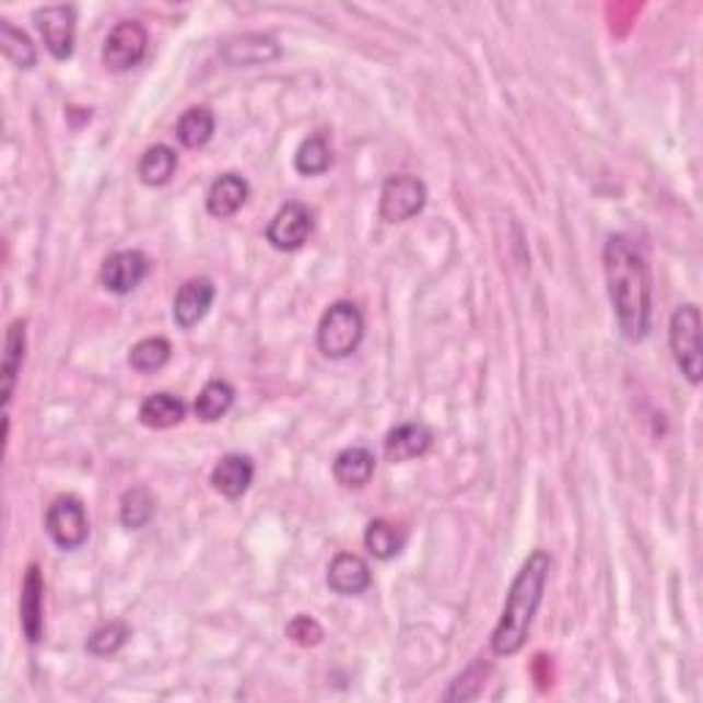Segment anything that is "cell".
I'll return each instance as SVG.
<instances>
[{
	"label": "cell",
	"instance_id": "7c38bea8",
	"mask_svg": "<svg viewBox=\"0 0 703 703\" xmlns=\"http://www.w3.org/2000/svg\"><path fill=\"white\" fill-rule=\"evenodd\" d=\"M20 624L28 643L45 637V579L36 563H31L23 579V599H20Z\"/></svg>",
	"mask_w": 703,
	"mask_h": 703
},
{
	"label": "cell",
	"instance_id": "7a4b0ae2",
	"mask_svg": "<svg viewBox=\"0 0 703 703\" xmlns=\"http://www.w3.org/2000/svg\"><path fill=\"white\" fill-rule=\"evenodd\" d=\"M550 566V555L544 550H534L514 577L501 619L492 630V652L497 657H514L528 641L530 624H534V616L539 610L541 597H544Z\"/></svg>",
	"mask_w": 703,
	"mask_h": 703
},
{
	"label": "cell",
	"instance_id": "3957f363",
	"mask_svg": "<svg viewBox=\"0 0 703 703\" xmlns=\"http://www.w3.org/2000/svg\"><path fill=\"white\" fill-rule=\"evenodd\" d=\"M366 332V319L363 311L349 300H338V303L327 305L321 314L319 327H316V347L330 361H343L352 352H358Z\"/></svg>",
	"mask_w": 703,
	"mask_h": 703
},
{
	"label": "cell",
	"instance_id": "83f0119b",
	"mask_svg": "<svg viewBox=\"0 0 703 703\" xmlns=\"http://www.w3.org/2000/svg\"><path fill=\"white\" fill-rule=\"evenodd\" d=\"M171 361V343L163 336H152L138 341L130 349V366L141 374H154L160 368H165V363Z\"/></svg>",
	"mask_w": 703,
	"mask_h": 703
},
{
	"label": "cell",
	"instance_id": "9c48e42d",
	"mask_svg": "<svg viewBox=\"0 0 703 703\" xmlns=\"http://www.w3.org/2000/svg\"><path fill=\"white\" fill-rule=\"evenodd\" d=\"M34 20L50 56L58 58V61L72 58L74 31H78V9L67 7V3H61V7H45L36 9Z\"/></svg>",
	"mask_w": 703,
	"mask_h": 703
},
{
	"label": "cell",
	"instance_id": "d6986e66",
	"mask_svg": "<svg viewBox=\"0 0 703 703\" xmlns=\"http://www.w3.org/2000/svg\"><path fill=\"white\" fill-rule=\"evenodd\" d=\"M187 407L179 396L174 394H152L143 399L141 410H138V418H141L143 426L149 429H171L176 423H181Z\"/></svg>",
	"mask_w": 703,
	"mask_h": 703
},
{
	"label": "cell",
	"instance_id": "30bf717a",
	"mask_svg": "<svg viewBox=\"0 0 703 703\" xmlns=\"http://www.w3.org/2000/svg\"><path fill=\"white\" fill-rule=\"evenodd\" d=\"M149 272V259L141 250H116L105 259L99 270V281L107 292L130 294L141 286Z\"/></svg>",
	"mask_w": 703,
	"mask_h": 703
},
{
	"label": "cell",
	"instance_id": "4fadbf2b",
	"mask_svg": "<svg viewBox=\"0 0 703 703\" xmlns=\"http://www.w3.org/2000/svg\"><path fill=\"white\" fill-rule=\"evenodd\" d=\"M254 459L245 454H225L223 459L214 465L212 470V487L214 492H220L223 497H229V501H239V497L245 495V492L250 490V484H254Z\"/></svg>",
	"mask_w": 703,
	"mask_h": 703
},
{
	"label": "cell",
	"instance_id": "52a82bcc",
	"mask_svg": "<svg viewBox=\"0 0 703 703\" xmlns=\"http://www.w3.org/2000/svg\"><path fill=\"white\" fill-rule=\"evenodd\" d=\"M149 50V34L136 20H125L107 34L105 47H102V63L110 72H127L136 69L143 61Z\"/></svg>",
	"mask_w": 703,
	"mask_h": 703
},
{
	"label": "cell",
	"instance_id": "44dd1931",
	"mask_svg": "<svg viewBox=\"0 0 703 703\" xmlns=\"http://www.w3.org/2000/svg\"><path fill=\"white\" fill-rule=\"evenodd\" d=\"M176 165H179V157L171 147L165 143H154L147 152L141 154V163H138V176H141L143 185L149 187H163L168 185L171 176L176 174Z\"/></svg>",
	"mask_w": 703,
	"mask_h": 703
},
{
	"label": "cell",
	"instance_id": "ac0fdd59",
	"mask_svg": "<svg viewBox=\"0 0 703 703\" xmlns=\"http://www.w3.org/2000/svg\"><path fill=\"white\" fill-rule=\"evenodd\" d=\"M281 56V47L276 39L261 34L239 36V39L225 42L223 58L231 67H250V63H267Z\"/></svg>",
	"mask_w": 703,
	"mask_h": 703
},
{
	"label": "cell",
	"instance_id": "7402d4cb",
	"mask_svg": "<svg viewBox=\"0 0 703 703\" xmlns=\"http://www.w3.org/2000/svg\"><path fill=\"white\" fill-rule=\"evenodd\" d=\"M234 396L237 394H234V388L225 379H209L201 388V394L196 396L192 412H196L198 421L214 423L234 407Z\"/></svg>",
	"mask_w": 703,
	"mask_h": 703
},
{
	"label": "cell",
	"instance_id": "cb8c5ba5",
	"mask_svg": "<svg viewBox=\"0 0 703 703\" xmlns=\"http://www.w3.org/2000/svg\"><path fill=\"white\" fill-rule=\"evenodd\" d=\"M363 541H366V550L372 552L374 558H379V561H390V558H396L401 552L407 536L396 523H388V519H374V523H368Z\"/></svg>",
	"mask_w": 703,
	"mask_h": 703
},
{
	"label": "cell",
	"instance_id": "e0dca14e",
	"mask_svg": "<svg viewBox=\"0 0 703 703\" xmlns=\"http://www.w3.org/2000/svg\"><path fill=\"white\" fill-rule=\"evenodd\" d=\"M432 448V432L423 423H401L385 437V456L390 461H410Z\"/></svg>",
	"mask_w": 703,
	"mask_h": 703
},
{
	"label": "cell",
	"instance_id": "5b68a950",
	"mask_svg": "<svg viewBox=\"0 0 703 703\" xmlns=\"http://www.w3.org/2000/svg\"><path fill=\"white\" fill-rule=\"evenodd\" d=\"M45 528L52 544L61 547V550L72 552L78 547H83L89 541V514H85L83 501L74 495L56 497L47 506Z\"/></svg>",
	"mask_w": 703,
	"mask_h": 703
},
{
	"label": "cell",
	"instance_id": "277c9868",
	"mask_svg": "<svg viewBox=\"0 0 703 703\" xmlns=\"http://www.w3.org/2000/svg\"><path fill=\"white\" fill-rule=\"evenodd\" d=\"M670 352L676 366L681 368L692 385L701 383V311L698 305H679L670 316Z\"/></svg>",
	"mask_w": 703,
	"mask_h": 703
},
{
	"label": "cell",
	"instance_id": "603a6c76",
	"mask_svg": "<svg viewBox=\"0 0 703 703\" xmlns=\"http://www.w3.org/2000/svg\"><path fill=\"white\" fill-rule=\"evenodd\" d=\"M25 361V321H12L7 332V352H3V405H9L17 388L20 368Z\"/></svg>",
	"mask_w": 703,
	"mask_h": 703
},
{
	"label": "cell",
	"instance_id": "d4e9b609",
	"mask_svg": "<svg viewBox=\"0 0 703 703\" xmlns=\"http://www.w3.org/2000/svg\"><path fill=\"white\" fill-rule=\"evenodd\" d=\"M154 517V495L147 487H132L121 495L119 519L127 530L147 528L149 519Z\"/></svg>",
	"mask_w": 703,
	"mask_h": 703
},
{
	"label": "cell",
	"instance_id": "4316f807",
	"mask_svg": "<svg viewBox=\"0 0 703 703\" xmlns=\"http://www.w3.org/2000/svg\"><path fill=\"white\" fill-rule=\"evenodd\" d=\"M0 47L7 52L9 61L17 69H34L36 67V47L25 31L12 25L9 20L0 23Z\"/></svg>",
	"mask_w": 703,
	"mask_h": 703
},
{
	"label": "cell",
	"instance_id": "9a60e30c",
	"mask_svg": "<svg viewBox=\"0 0 703 703\" xmlns=\"http://www.w3.org/2000/svg\"><path fill=\"white\" fill-rule=\"evenodd\" d=\"M374 467H377V459H374L372 450L363 448V445H352L336 456L332 476L343 490H363L374 479Z\"/></svg>",
	"mask_w": 703,
	"mask_h": 703
},
{
	"label": "cell",
	"instance_id": "6da1fadb",
	"mask_svg": "<svg viewBox=\"0 0 703 703\" xmlns=\"http://www.w3.org/2000/svg\"><path fill=\"white\" fill-rule=\"evenodd\" d=\"M610 303L626 341H643L652 330V270L630 237L613 234L602 250Z\"/></svg>",
	"mask_w": 703,
	"mask_h": 703
},
{
	"label": "cell",
	"instance_id": "2e32d148",
	"mask_svg": "<svg viewBox=\"0 0 703 703\" xmlns=\"http://www.w3.org/2000/svg\"><path fill=\"white\" fill-rule=\"evenodd\" d=\"M250 196V187L245 176L239 174H223L209 185L207 192V209L212 218H231L245 207Z\"/></svg>",
	"mask_w": 703,
	"mask_h": 703
},
{
	"label": "cell",
	"instance_id": "ffe728a7",
	"mask_svg": "<svg viewBox=\"0 0 703 703\" xmlns=\"http://www.w3.org/2000/svg\"><path fill=\"white\" fill-rule=\"evenodd\" d=\"M214 136V113L207 105L187 107L181 119L176 121V138L185 149H201Z\"/></svg>",
	"mask_w": 703,
	"mask_h": 703
},
{
	"label": "cell",
	"instance_id": "8fae6325",
	"mask_svg": "<svg viewBox=\"0 0 703 703\" xmlns=\"http://www.w3.org/2000/svg\"><path fill=\"white\" fill-rule=\"evenodd\" d=\"M214 300V283L209 281L207 276L190 278L179 286L174 297V321L181 327V330H190L196 327L203 316L209 314Z\"/></svg>",
	"mask_w": 703,
	"mask_h": 703
},
{
	"label": "cell",
	"instance_id": "ba28073f",
	"mask_svg": "<svg viewBox=\"0 0 703 703\" xmlns=\"http://www.w3.org/2000/svg\"><path fill=\"white\" fill-rule=\"evenodd\" d=\"M314 234V212L305 203L289 201L267 225V243L276 250H297Z\"/></svg>",
	"mask_w": 703,
	"mask_h": 703
},
{
	"label": "cell",
	"instance_id": "8992f818",
	"mask_svg": "<svg viewBox=\"0 0 703 703\" xmlns=\"http://www.w3.org/2000/svg\"><path fill=\"white\" fill-rule=\"evenodd\" d=\"M426 198V185L418 176L396 174L385 179L383 192H379V214L388 223H405V220H412L423 212Z\"/></svg>",
	"mask_w": 703,
	"mask_h": 703
},
{
	"label": "cell",
	"instance_id": "484cf974",
	"mask_svg": "<svg viewBox=\"0 0 703 703\" xmlns=\"http://www.w3.org/2000/svg\"><path fill=\"white\" fill-rule=\"evenodd\" d=\"M332 165V149L325 136H311L294 154V168L303 176H321Z\"/></svg>",
	"mask_w": 703,
	"mask_h": 703
},
{
	"label": "cell",
	"instance_id": "5bb4252c",
	"mask_svg": "<svg viewBox=\"0 0 703 703\" xmlns=\"http://www.w3.org/2000/svg\"><path fill=\"white\" fill-rule=\"evenodd\" d=\"M327 585L341 597H358L372 585V569L355 552H341L327 569Z\"/></svg>",
	"mask_w": 703,
	"mask_h": 703
},
{
	"label": "cell",
	"instance_id": "f1b7e54d",
	"mask_svg": "<svg viewBox=\"0 0 703 703\" xmlns=\"http://www.w3.org/2000/svg\"><path fill=\"white\" fill-rule=\"evenodd\" d=\"M127 637H130V626H127L125 621H107V624L96 626V630L91 632L89 641H85V648H89V654H94V657H110V654H116L125 646Z\"/></svg>",
	"mask_w": 703,
	"mask_h": 703
},
{
	"label": "cell",
	"instance_id": "f546056e",
	"mask_svg": "<svg viewBox=\"0 0 703 703\" xmlns=\"http://www.w3.org/2000/svg\"><path fill=\"white\" fill-rule=\"evenodd\" d=\"M286 637L294 641L297 646H316L325 637V630L319 626V621L311 619V616H294L286 624Z\"/></svg>",
	"mask_w": 703,
	"mask_h": 703
}]
</instances>
